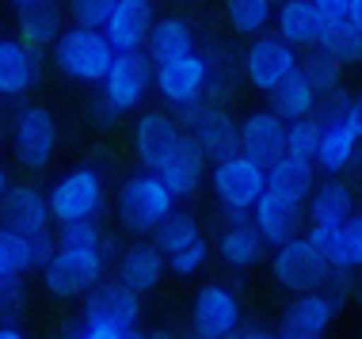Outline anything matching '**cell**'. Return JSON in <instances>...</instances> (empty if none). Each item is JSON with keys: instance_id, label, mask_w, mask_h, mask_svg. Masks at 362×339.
<instances>
[{"instance_id": "1", "label": "cell", "mask_w": 362, "mask_h": 339, "mask_svg": "<svg viewBox=\"0 0 362 339\" xmlns=\"http://www.w3.org/2000/svg\"><path fill=\"white\" fill-rule=\"evenodd\" d=\"M50 50H54L57 73L69 76V81H81V84H100L103 73L111 69V61H115V50L103 38V31L76 27V23L57 35V42Z\"/></svg>"}, {"instance_id": "2", "label": "cell", "mask_w": 362, "mask_h": 339, "mask_svg": "<svg viewBox=\"0 0 362 339\" xmlns=\"http://www.w3.org/2000/svg\"><path fill=\"white\" fill-rule=\"evenodd\" d=\"M172 210H175V198L156 172H138V176H130L119 187V221H122V229L138 232V237L156 232V225Z\"/></svg>"}, {"instance_id": "3", "label": "cell", "mask_w": 362, "mask_h": 339, "mask_svg": "<svg viewBox=\"0 0 362 339\" xmlns=\"http://www.w3.org/2000/svg\"><path fill=\"white\" fill-rule=\"evenodd\" d=\"M103 270H107V251H84V248L57 244L54 256L42 267V286H46V294L69 302V297H84L103 278Z\"/></svg>"}, {"instance_id": "4", "label": "cell", "mask_w": 362, "mask_h": 339, "mask_svg": "<svg viewBox=\"0 0 362 339\" xmlns=\"http://www.w3.org/2000/svg\"><path fill=\"white\" fill-rule=\"evenodd\" d=\"M107 202V187L103 176L95 168H73L50 187L46 206H50V221L57 225H69V221H92L100 218Z\"/></svg>"}, {"instance_id": "5", "label": "cell", "mask_w": 362, "mask_h": 339, "mask_svg": "<svg viewBox=\"0 0 362 339\" xmlns=\"http://www.w3.org/2000/svg\"><path fill=\"white\" fill-rule=\"evenodd\" d=\"M210 187H214V198H218L221 210H229V214H252L256 198L267 191V176H263V164L248 160L244 153H233V157L214 164Z\"/></svg>"}, {"instance_id": "6", "label": "cell", "mask_w": 362, "mask_h": 339, "mask_svg": "<svg viewBox=\"0 0 362 339\" xmlns=\"http://www.w3.org/2000/svg\"><path fill=\"white\" fill-rule=\"evenodd\" d=\"M271 275L282 290H293V294H309V290H325L332 267L328 259L317 251L309 237H290L286 244L275 248V259H271Z\"/></svg>"}, {"instance_id": "7", "label": "cell", "mask_w": 362, "mask_h": 339, "mask_svg": "<svg viewBox=\"0 0 362 339\" xmlns=\"http://www.w3.org/2000/svg\"><path fill=\"white\" fill-rule=\"evenodd\" d=\"M103 107L111 114H126L134 107H141V100L153 88V61L145 57V50H126L115 54L111 69L103 73Z\"/></svg>"}, {"instance_id": "8", "label": "cell", "mask_w": 362, "mask_h": 339, "mask_svg": "<svg viewBox=\"0 0 362 339\" xmlns=\"http://www.w3.org/2000/svg\"><path fill=\"white\" fill-rule=\"evenodd\" d=\"M298 69V46L282 35H252L248 50L240 54V76L259 92H271Z\"/></svg>"}, {"instance_id": "9", "label": "cell", "mask_w": 362, "mask_h": 339, "mask_svg": "<svg viewBox=\"0 0 362 339\" xmlns=\"http://www.w3.org/2000/svg\"><path fill=\"white\" fill-rule=\"evenodd\" d=\"M12 149L23 168H46L57 149V119L42 103H27L12 119Z\"/></svg>"}, {"instance_id": "10", "label": "cell", "mask_w": 362, "mask_h": 339, "mask_svg": "<svg viewBox=\"0 0 362 339\" xmlns=\"http://www.w3.org/2000/svg\"><path fill=\"white\" fill-rule=\"evenodd\" d=\"M206 81H210V65H206V54H199V50L153 65L156 95H160L168 107H183V103L199 100V95L206 92Z\"/></svg>"}, {"instance_id": "11", "label": "cell", "mask_w": 362, "mask_h": 339, "mask_svg": "<svg viewBox=\"0 0 362 339\" xmlns=\"http://www.w3.org/2000/svg\"><path fill=\"white\" fill-rule=\"evenodd\" d=\"M240 328V297L221 282H206L194 294L191 339H225Z\"/></svg>"}, {"instance_id": "12", "label": "cell", "mask_w": 362, "mask_h": 339, "mask_svg": "<svg viewBox=\"0 0 362 339\" xmlns=\"http://www.w3.org/2000/svg\"><path fill=\"white\" fill-rule=\"evenodd\" d=\"M84 321H103L115 328H138L141 294H134L122 278H100L84 294Z\"/></svg>"}, {"instance_id": "13", "label": "cell", "mask_w": 362, "mask_h": 339, "mask_svg": "<svg viewBox=\"0 0 362 339\" xmlns=\"http://www.w3.org/2000/svg\"><path fill=\"white\" fill-rule=\"evenodd\" d=\"M305 237L317 244L332 270H362V214H347L339 225L309 229Z\"/></svg>"}, {"instance_id": "14", "label": "cell", "mask_w": 362, "mask_h": 339, "mask_svg": "<svg viewBox=\"0 0 362 339\" xmlns=\"http://www.w3.org/2000/svg\"><path fill=\"white\" fill-rule=\"evenodd\" d=\"M42 76V54L19 38L0 35V100H19Z\"/></svg>"}, {"instance_id": "15", "label": "cell", "mask_w": 362, "mask_h": 339, "mask_svg": "<svg viewBox=\"0 0 362 339\" xmlns=\"http://www.w3.org/2000/svg\"><path fill=\"white\" fill-rule=\"evenodd\" d=\"M183 141V130L175 126L172 114H160V111H145L138 126H134V149H138V160L145 164V172H156L164 160L180 149Z\"/></svg>"}, {"instance_id": "16", "label": "cell", "mask_w": 362, "mask_h": 339, "mask_svg": "<svg viewBox=\"0 0 362 339\" xmlns=\"http://www.w3.org/2000/svg\"><path fill=\"white\" fill-rule=\"evenodd\" d=\"M153 27V0H119L103 23V38L115 54L145 50V38Z\"/></svg>"}, {"instance_id": "17", "label": "cell", "mask_w": 362, "mask_h": 339, "mask_svg": "<svg viewBox=\"0 0 362 339\" xmlns=\"http://www.w3.org/2000/svg\"><path fill=\"white\" fill-rule=\"evenodd\" d=\"M237 133H240V153L248 160L263 164V168H267V164L282 153V145H286V122H282L275 111L244 114L237 122Z\"/></svg>"}, {"instance_id": "18", "label": "cell", "mask_w": 362, "mask_h": 339, "mask_svg": "<svg viewBox=\"0 0 362 339\" xmlns=\"http://www.w3.org/2000/svg\"><path fill=\"white\" fill-rule=\"evenodd\" d=\"M0 218H4L8 229L23 232V237H38V232L50 229V206H46V195L31 183H19L12 187L8 183L4 198H0Z\"/></svg>"}, {"instance_id": "19", "label": "cell", "mask_w": 362, "mask_h": 339, "mask_svg": "<svg viewBox=\"0 0 362 339\" xmlns=\"http://www.w3.org/2000/svg\"><path fill=\"white\" fill-rule=\"evenodd\" d=\"M252 225H256V232L263 237L267 248L286 244L290 237L301 232V202H290L282 195L263 191V195L256 198V206H252Z\"/></svg>"}, {"instance_id": "20", "label": "cell", "mask_w": 362, "mask_h": 339, "mask_svg": "<svg viewBox=\"0 0 362 339\" xmlns=\"http://www.w3.org/2000/svg\"><path fill=\"white\" fill-rule=\"evenodd\" d=\"M263 251H267V244H263V237L256 232V225H252V218L248 214H229V210H225V229L218 237L221 263L233 267V270H248L263 259Z\"/></svg>"}, {"instance_id": "21", "label": "cell", "mask_w": 362, "mask_h": 339, "mask_svg": "<svg viewBox=\"0 0 362 339\" xmlns=\"http://www.w3.org/2000/svg\"><path fill=\"white\" fill-rule=\"evenodd\" d=\"M339 305L332 302L325 290H309V294H298L282 316V332L298 335V339H320L336 321Z\"/></svg>"}, {"instance_id": "22", "label": "cell", "mask_w": 362, "mask_h": 339, "mask_svg": "<svg viewBox=\"0 0 362 339\" xmlns=\"http://www.w3.org/2000/svg\"><path fill=\"white\" fill-rule=\"evenodd\" d=\"M187 138L202 149L206 160H225L233 153H240V133H237V119L225 107H206L199 114V122L187 130Z\"/></svg>"}, {"instance_id": "23", "label": "cell", "mask_w": 362, "mask_h": 339, "mask_svg": "<svg viewBox=\"0 0 362 339\" xmlns=\"http://www.w3.org/2000/svg\"><path fill=\"white\" fill-rule=\"evenodd\" d=\"M156 176H160V183L172 191V198H191L194 191L202 187V179H206V157H202V149L194 145L187 133H183L180 149L172 153L168 160L156 168Z\"/></svg>"}, {"instance_id": "24", "label": "cell", "mask_w": 362, "mask_h": 339, "mask_svg": "<svg viewBox=\"0 0 362 339\" xmlns=\"http://www.w3.org/2000/svg\"><path fill=\"white\" fill-rule=\"evenodd\" d=\"M65 31V16L54 0H38V4L16 8V35L19 42H27L31 50H50L57 42V35Z\"/></svg>"}, {"instance_id": "25", "label": "cell", "mask_w": 362, "mask_h": 339, "mask_svg": "<svg viewBox=\"0 0 362 339\" xmlns=\"http://www.w3.org/2000/svg\"><path fill=\"white\" fill-rule=\"evenodd\" d=\"M263 176H267L271 195H282V198L305 206L313 183H317V168H313L309 160H298V157H290V153H279V157L263 168Z\"/></svg>"}, {"instance_id": "26", "label": "cell", "mask_w": 362, "mask_h": 339, "mask_svg": "<svg viewBox=\"0 0 362 339\" xmlns=\"http://www.w3.org/2000/svg\"><path fill=\"white\" fill-rule=\"evenodd\" d=\"M164 270L168 267H164L160 248L149 244V240H138V244L126 248L122 259H119V278L134 290V294H153V290L160 286Z\"/></svg>"}, {"instance_id": "27", "label": "cell", "mask_w": 362, "mask_h": 339, "mask_svg": "<svg viewBox=\"0 0 362 339\" xmlns=\"http://www.w3.org/2000/svg\"><path fill=\"white\" fill-rule=\"evenodd\" d=\"M191 50H199V46H194V27L187 23V19H180V16L153 19L149 38H145V57H149L153 65L172 61V57H183Z\"/></svg>"}, {"instance_id": "28", "label": "cell", "mask_w": 362, "mask_h": 339, "mask_svg": "<svg viewBox=\"0 0 362 339\" xmlns=\"http://www.w3.org/2000/svg\"><path fill=\"white\" fill-rule=\"evenodd\" d=\"M309 229H325V225H339L347 214H355V195L344 179H325V183H313L309 191Z\"/></svg>"}, {"instance_id": "29", "label": "cell", "mask_w": 362, "mask_h": 339, "mask_svg": "<svg viewBox=\"0 0 362 339\" xmlns=\"http://www.w3.org/2000/svg\"><path fill=\"white\" fill-rule=\"evenodd\" d=\"M358 157V138L347 130V126L332 122V126H320V141H317V157H313V168L328 172V176H339L347 172Z\"/></svg>"}, {"instance_id": "30", "label": "cell", "mask_w": 362, "mask_h": 339, "mask_svg": "<svg viewBox=\"0 0 362 339\" xmlns=\"http://www.w3.org/2000/svg\"><path fill=\"white\" fill-rule=\"evenodd\" d=\"M267 100H271L267 111H275L282 122H298V119H305V114H313V107H317V92L309 88L305 76L298 69H293L282 84H275V88L267 92Z\"/></svg>"}, {"instance_id": "31", "label": "cell", "mask_w": 362, "mask_h": 339, "mask_svg": "<svg viewBox=\"0 0 362 339\" xmlns=\"http://www.w3.org/2000/svg\"><path fill=\"white\" fill-rule=\"evenodd\" d=\"M317 31H320V16L313 8V0H282L279 4V35L290 46H317Z\"/></svg>"}, {"instance_id": "32", "label": "cell", "mask_w": 362, "mask_h": 339, "mask_svg": "<svg viewBox=\"0 0 362 339\" xmlns=\"http://www.w3.org/2000/svg\"><path fill=\"white\" fill-rule=\"evenodd\" d=\"M317 46L332 54L339 65H362V31L351 19H336V23H320Z\"/></svg>"}, {"instance_id": "33", "label": "cell", "mask_w": 362, "mask_h": 339, "mask_svg": "<svg viewBox=\"0 0 362 339\" xmlns=\"http://www.w3.org/2000/svg\"><path fill=\"white\" fill-rule=\"evenodd\" d=\"M225 19L237 35H263L275 19V0H225Z\"/></svg>"}, {"instance_id": "34", "label": "cell", "mask_w": 362, "mask_h": 339, "mask_svg": "<svg viewBox=\"0 0 362 339\" xmlns=\"http://www.w3.org/2000/svg\"><path fill=\"white\" fill-rule=\"evenodd\" d=\"M298 73L305 76V84L317 95L339 88V81H344V65H339L332 54H325L320 46H309V54L298 57Z\"/></svg>"}, {"instance_id": "35", "label": "cell", "mask_w": 362, "mask_h": 339, "mask_svg": "<svg viewBox=\"0 0 362 339\" xmlns=\"http://www.w3.org/2000/svg\"><path fill=\"white\" fill-rule=\"evenodd\" d=\"M153 244L160 248V256H172L175 248H183V244H191V240H199L202 237V225H199V218H191V214H183V210H172L168 218L156 225L153 232Z\"/></svg>"}, {"instance_id": "36", "label": "cell", "mask_w": 362, "mask_h": 339, "mask_svg": "<svg viewBox=\"0 0 362 339\" xmlns=\"http://www.w3.org/2000/svg\"><path fill=\"white\" fill-rule=\"evenodd\" d=\"M27 270H35V259H31V237H23V232L0 225V275H8V278H23Z\"/></svg>"}, {"instance_id": "37", "label": "cell", "mask_w": 362, "mask_h": 339, "mask_svg": "<svg viewBox=\"0 0 362 339\" xmlns=\"http://www.w3.org/2000/svg\"><path fill=\"white\" fill-rule=\"evenodd\" d=\"M317 141H320V122L313 119V114H305V119H298V122H286V145H282V153L313 164Z\"/></svg>"}, {"instance_id": "38", "label": "cell", "mask_w": 362, "mask_h": 339, "mask_svg": "<svg viewBox=\"0 0 362 339\" xmlns=\"http://www.w3.org/2000/svg\"><path fill=\"white\" fill-rule=\"evenodd\" d=\"M57 244L62 248H84V251H107L111 256V240L103 237V229L92 221H69V225H62V237H57Z\"/></svg>"}, {"instance_id": "39", "label": "cell", "mask_w": 362, "mask_h": 339, "mask_svg": "<svg viewBox=\"0 0 362 339\" xmlns=\"http://www.w3.org/2000/svg\"><path fill=\"white\" fill-rule=\"evenodd\" d=\"M206 259H210V244H206V237H199V240H191V244L175 248L172 256H164V267H168L172 275L187 278V275H194V270H202Z\"/></svg>"}, {"instance_id": "40", "label": "cell", "mask_w": 362, "mask_h": 339, "mask_svg": "<svg viewBox=\"0 0 362 339\" xmlns=\"http://www.w3.org/2000/svg\"><path fill=\"white\" fill-rule=\"evenodd\" d=\"M119 0H69V16L76 27H92V31H103L107 16Z\"/></svg>"}, {"instance_id": "41", "label": "cell", "mask_w": 362, "mask_h": 339, "mask_svg": "<svg viewBox=\"0 0 362 339\" xmlns=\"http://www.w3.org/2000/svg\"><path fill=\"white\" fill-rule=\"evenodd\" d=\"M339 126H347L351 133L362 141V88L344 95V111H339Z\"/></svg>"}, {"instance_id": "42", "label": "cell", "mask_w": 362, "mask_h": 339, "mask_svg": "<svg viewBox=\"0 0 362 339\" xmlns=\"http://www.w3.org/2000/svg\"><path fill=\"white\" fill-rule=\"evenodd\" d=\"M130 328H115V324H103V321H81V332L76 339H126Z\"/></svg>"}, {"instance_id": "43", "label": "cell", "mask_w": 362, "mask_h": 339, "mask_svg": "<svg viewBox=\"0 0 362 339\" xmlns=\"http://www.w3.org/2000/svg\"><path fill=\"white\" fill-rule=\"evenodd\" d=\"M347 4L351 0H313L320 23H336V19H347Z\"/></svg>"}, {"instance_id": "44", "label": "cell", "mask_w": 362, "mask_h": 339, "mask_svg": "<svg viewBox=\"0 0 362 339\" xmlns=\"http://www.w3.org/2000/svg\"><path fill=\"white\" fill-rule=\"evenodd\" d=\"M233 339H271V332H263V328H237Z\"/></svg>"}, {"instance_id": "45", "label": "cell", "mask_w": 362, "mask_h": 339, "mask_svg": "<svg viewBox=\"0 0 362 339\" xmlns=\"http://www.w3.org/2000/svg\"><path fill=\"white\" fill-rule=\"evenodd\" d=\"M347 19L362 31V0H351V4H347Z\"/></svg>"}, {"instance_id": "46", "label": "cell", "mask_w": 362, "mask_h": 339, "mask_svg": "<svg viewBox=\"0 0 362 339\" xmlns=\"http://www.w3.org/2000/svg\"><path fill=\"white\" fill-rule=\"evenodd\" d=\"M145 339H187V335L172 332V328H153V332H145Z\"/></svg>"}, {"instance_id": "47", "label": "cell", "mask_w": 362, "mask_h": 339, "mask_svg": "<svg viewBox=\"0 0 362 339\" xmlns=\"http://www.w3.org/2000/svg\"><path fill=\"white\" fill-rule=\"evenodd\" d=\"M0 339H27V335H23V328H16V324H0Z\"/></svg>"}, {"instance_id": "48", "label": "cell", "mask_w": 362, "mask_h": 339, "mask_svg": "<svg viewBox=\"0 0 362 339\" xmlns=\"http://www.w3.org/2000/svg\"><path fill=\"white\" fill-rule=\"evenodd\" d=\"M4 191H8V176H4V168H0V198H4Z\"/></svg>"}, {"instance_id": "49", "label": "cell", "mask_w": 362, "mask_h": 339, "mask_svg": "<svg viewBox=\"0 0 362 339\" xmlns=\"http://www.w3.org/2000/svg\"><path fill=\"white\" fill-rule=\"evenodd\" d=\"M12 8H27V4H38V0H8Z\"/></svg>"}, {"instance_id": "50", "label": "cell", "mask_w": 362, "mask_h": 339, "mask_svg": "<svg viewBox=\"0 0 362 339\" xmlns=\"http://www.w3.org/2000/svg\"><path fill=\"white\" fill-rule=\"evenodd\" d=\"M271 339H298V335H286V332H279V335H271Z\"/></svg>"}, {"instance_id": "51", "label": "cell", "mask_w": 362, "mask_h": 339, "mask_svg": "<svg viewBox=\"0 0 362 339\" xmlns=\"http://www.w3.org/2000/svg\"><path fill=\"white\" fill-rule=\"evenodd\" d=\"M4 286H8V275H0V294H4Z\"/></svg>"}, {"instance_id": "52", "label": "cell", "mask_w": 362, "mask_h": 339, "mask_svg": "<svg viewBox=\"0 0 362 339\" xmlns=\"http://www.w3.org/2000/svg\"><path fill=\"white\" fill-rule=\"evenodd\" d=\"M358 297H362V278H358Z\"/></svg>"}, {"instance_id": "53", "label": "cell", "mask_w": 362, "mask_h": 339, "mask_svg": "<svg viewBox=\"0 0 362 339\" xmlns=\"http://www.w3.org/2000/svg\"><path fill=\"white\" fill-rule=\"evenodd\" d=\"M225 339H233V335H225Z\"/></svg>"}]
</instances>
